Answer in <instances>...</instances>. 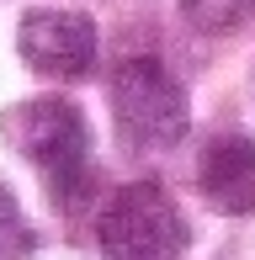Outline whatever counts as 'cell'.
<instances>
[{
    "instance_id": "6da1fadb",
    "label": "cell",
    "mask_w": 255,
    "mask_h": 260,
    "mask_svg": "<svg viewBox=\"0 0 255 260\" xmlns=\"http://www.w3.org/2000/svg\"><path fill=\"white\" fill-rule=\"evenodd\" d=\"M6 127V144L16 149L27 165H38V181L48 191V202L64 212H80V202L90 197V127H85V112H80L69 96H32V101H16L6 106L0 117Z\"/></svg>"
},
{
    "instance_id": "7a4b0ae2",
    "label": "cell",
    "mask_w": 255,
    "mask_h": 260,
    "mask_svg": "<svg viewBox=\"0 0 255 260\" xmlns=\"http://www.w3.org/2000/svg\"><path fill=\"white\" fill-rule=\"evenodd\" d=\"M112 117H117V138L138 154H160L176 149L192 127V96L160 58L133 53L112 69Z\"/></svg>"
},
{
    "instance_id": "3957f363",
    "label": "cell",
    "mask_w": 255,
    "mask_h": 260,
    "mask_svg": "<svg viewBox=\"0 0 255 260\" xmlns=\"http://www.w3.org/2000/svg\"><path fill=\"white\" fill-rule=\"evenodd\" d=\"M96 244L112 260H176L192 250V223L165 186L133 181L101 207Z\"/></svg>"
},
{
    "instance_id": "277c9868",
    "label": "cell",
    "mask_w": 255,
    "mask_h": 260,
    "mask_svg": "<svg viewBox=\"0 0 255 260\" xmlns=\"http://www.w3.org/2000/svg\"><path fill=\"white\" fill-rule=\"evenodd\" d=\"M16 53L43 80H80L96 64V21L85 11H27L16 21Z\"/></svg>"
},
{
    "instance_id": "5b68a950",
    "label": "cell",
    "mask_w": 255,
    "mask_h": 260,
    "mask_svg": "<svg viewBox=\"0 0 255 260\" xmlns=\"http://www.w3.org/2000/svg\"><path fill=\"white\" fill-rule=\"evenodd\" d=\"M197 191L224 218H250L255 212V138L250 133L207 138L202 159H197Z\"/></svg>"
},
{
    "instance_id": "8992f818",
    "label": "cell",
    "mask_w": 255,
    "mask_h": 260,
    "mask_svg": "<svg viewBox=\"0 0 255 260\" xmlns=\"http://www.w3.org/2000/svg\"><path fill=\"white\" fill-rule=\"evenodd\" d=\"M181 16L197 32H234L255 21V0H181Z\"/></svg>"
},
{
    "instance_id": "52a82bcc",
    "label": "cell",
    "mask_w": 255,
    "mask_h": 260,
    "mask_svg": "<svg viewBox=\"0 0 255 260\" xmlns=\"http://www.w3.org/2000/svg\"><path fill=\"white\" fill-rule=\"evenodd\" d=\"M16 255H38V229L21 218L16 191L0 181V260H16Z\"/></svg>"
}]
</instances>
